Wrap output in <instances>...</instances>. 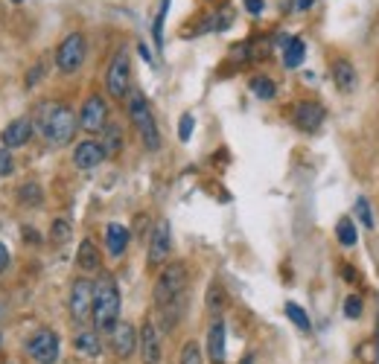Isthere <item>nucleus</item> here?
<instances>
[{
	"label": "nucleus",
	"mask_w": 379,
	"mask_h": 364,
	"mask_svg": "<svg viewBox=\"0 0 379 364\" xmlns=\"http://www.w3.org/2000/svg\"><path fill=\"white\" fill-rule=\"evenodd\" d=\"M15 198H18L21 207H41L44 204V190H41L38 181H24V184L18 187V193H15Z\"/></svg>",
	"instance_id": "20"
},
{
	"label": "nucleus",
	"mask_w": 379,
	"mask_h": 364,
	"mask_svg": "<svg viewBox=\"0 0 379 364\" xmlns=\"http://www.w3.org/2000/svg\"><path fill=\"white\" fill-rule=\"evenodd\" d=\"M36 126L29 117H18L12 119V123L4 129V134H0V140H4V149H18V146H26L29 137H33Z\"/></svg>",
	"instance_id": "14"
},
{
	"label": "nucleus",
	"mask_w": 379,
	"mask_h": 364,
	"mask_svg": "<svg viewBox=\"0 0 379 364\" xmlns=\"http://www.w3.org/2000/svg\"><path fill=\"white\" fill-rule=\"evenodd\" d=\"M286 315H289V321H292L301 332H309V315L298 306V303H286Z\"/></svg>",
	"instance_id": "27"
},
{
	"label": "nucleus",
	"mask_w": 379,
	"mask_h": 364,
	"mask_svg": "<svg viewBox=\"0 0 379 364\" xmlns=\"http://www.w3.org/2000/svg\"><path fill=\"white\" fill-rule=\"evenodd\" d=\"M216 18H219V21L213 23V29H216V33H222L225 26H231V9H222V12H219Z\"/></svg>",
	"instance_id": "36"
},
{
	"label": "nucleus",
	"mask_w": 379,
	"mask_h": 364,
	"mask_svg": "<svg viewBox=\"0 0 379 364\" xmlns=\"http://www.w3.org/2000/svg\"><path fill=\"white\" fill-rule=\"evenodd\" d=\"M103 149H105V158H117L123 151V132L120 126H105L103 129Z\"/></svg>",
	"instance_id": "22"
},
{
	"label": "nucleus",
	"mask_w": 379,
	"mask_h": 364,
	"mask_svg": "<svg viewBox=\"0 0 379 364\" xmlns=\"http://www.w3.org/2000/svg\"><path fill=\"white\" fill-rule=\"evenodd\" d=\"M15 172V155L12 149H0V178H9Z\"/></svg>",
	"instance_id": "29"
},
{
	"label": "nucleus",
	"mask_w": 379,
	"mask_h": 364,
	"mask_svg": "<svg viewBox=\"0 0 379 364\" xmlns=\"http://www.w3.org/2000/svg\"><path fill=\"white\" fill-rule=\"evenodd\" d=\"M68 239H71V222L68 219H56L50 225V242H53V245H65Z\"/></svg>",
	"instance_id": "25"
},
{
	"label": "nucleus",
	"mask_w": 379,
	"mask_h": 364,
	"mask_svg": "<svg viewBox=\"0 0 379 364\" xmlns=\"http://www.w3.org/2000/svg\"><path fill=\"white\" fill-rule=\"evenodd\" d=\"M79 126L88 134H97L108 126V102L100 94H90L79 108Z\"/></svg>",
	"instance_id": "8"
},
{
	"label": "nucleus",
	"mask_w": 379,
	"mask_h": 364,
	"mask_svg": "<svg viewBox=\"0 0 379 364\" xmlns=\"http://www.w3.org/2000/svg\"><path fill=\"white\" fill-rule=\"evenodd\" d=\"M12 4H24V0H12Z\"/></svg>",
	"instance_id": "42"
},
{
	"label": "nucleus",
	"mask_w": 379,
	"mask_h": 364,
	"mask_svg": "<svg viewBox=\"0 0 379 364\" xmlns=\"http://www.w3.org/2000/svg\"><path fill=\"white\" fill-rule=\"evenodd\" d=\"M129 119H132V126L137 129L143 146L149 151H157L161 149V134H157V123H155V117H152V108H149V100L140 94L137 87L129 90Z\"/></svg>",
	"instance_id": "3"
},
{
	"label": "nucleus",
	"mask_w": 379,
	"mask_h": 364,
	"mask_svg": "<svg viewBox=\"0 0 379 364\" xmlns=\"http://www.w3.org/2000/svg\"><path fill=\"white\" fill-rule=\"evenodd\" d=\"M73 350L79 355H88V358H97L103 353V344H100V336L97 332H76L73 338Z\"/></svg>",
	"instance_id": "21"
},
{
	"label": "nucleus",
	"mask_w": 379,
	"mask_h": 364,
	"mask_svg": "<svg viewBox=\"0 0 379 364\" xmlns=\"http://www.w3.org/2000/svg\"><path fill=\"white\" fill-rule=\"evenodd\" d=\"M85 50H88V44H85V36L82 33L65 36V41H61L58 50H56V70L61 76L79 73V68L85 65Z\"/></svg>",
	"instance_id": "5"
},
{
	"label": "nucleus",
	"mask_w": 379,
	"mask_h": 364,
	"mask_svg": "<svg viewBox=\"0 0 379 364\" xmlns=\"http://www.w3.org/2000/svg\"><path fill=\"white\" fill-rule=\"evenodd\" d=\"M6 315V303H0V318H4Z\"/></svg>",
	"instance_id": "41"
},
{
	"label": "nucleus",
	"mask_w": 379,
	"mask_h": 364,
	"mask_svg": "<svg viewBox=\"0 0 379 364\" xmlns=\"http://www.w3.org/2000/svg\"><path fill=\"white\" fill-rule=\"evenodd\" d=\"M178 364H204L202 350H199L196 341H187V344H184V350H181V361H178Z\"/></svg>",
	"instance_id": "28"
},
{
	"label": "nucleus",
	"mask_w": 379,
	"mask_h": 364,
	"mask_svg": "<svg viewBox=\"0 0 379 364\" xmlns=\"http://www.w3.org/2000/svg\"><path fill=\"white\" fill-rule=\"evenodd\" d=\"M242 4H245V9H248L251 15H260V12L266 9V4H263V0H242Z\"/></svg>",
	"instance_id": "37"
},
{
	"label": "nucleus",
	"mask_w": 379,
	"mask_h": 364,
	"mask_svg": "<svg viewBox=\"0 0 379 364\" xmlns=\"http://www.w3.org/2000/svg\"><path fill=\"white\" fill-rule=\"evenodd\" d=\"M344 315L347 318H359L362 315V297H356V294H351L344 300Z\"/></svg>",
	"instance_id": "32"
},
{
	"label": "nucleus",
	"mask_w": 379,
	"mask_h": 364,
	"mask_svg": "<svg viewBox=\"0 0 379 364\" xmlns=\"http://www.w3.org/2000/svg\"><path fill=\"white\" fill-rule=\"evenodd\" d=\"M172 254V230H170V222L161 219L152 230V239H149V254H146V262L149 268H157L164 265Z\"/></svg>",
	"instance_id": "10"
},
{
	"label": "nucleus",
	"mask_w": 379,
	"mask_h": 364,
	"mask_svg": "<svg viewBox=\"0 0 379 364\" xmlns=\"http://www.w3.org/2000/svg\"><path fill=\"white\" fill-rule=\"evenodd\" d=\"M21 233H24V242H26V245H38V242H41V233H38L33 225H24Z\"/></svg>",
	"instance_id": "34"
},
{
	"label": "nucleus",
	"mask_w": 379,
	"mask_h": 364,
	"mask_svg": "<svg viewBox=\"0 0 379 364\" xmlns=\"http://www.w3.org/2000/svg\"><path fill=\"white\" fill-rule=\"evenodd\" d=\"M137 350V332L129 321H117V326L111 329V353L117 358H132Z\"/></svg>",
	"instance_id": "12"
},
{
	"label": "nucleus",
	"mask_w": 379,
	"mask_h": 364,
	"mask_svg": "<svg viewBox=\"0 0 379 364\" xmlns=\"http://www.w3.org/2000/svg\"><path fill=\"white\" fill-rule=\"evenodd\" d=\"M207 303H210V309H213V312H216V309H222V303H225V297H222V289H219V286H213V289H210V300H207Z\"/></svg>",
	"instance_id": "35"
},
{
	"label": "nucleus",
	"mask_w": 379,
	"mask_h": 364,
	"mask_svg": "<svg viewBox=\"0 0 379 364\" xmlns=\"http://www.w3.org/2000/svg\"><path fill=\"white\" fill-rule=\"evenodd\" d=\"M248 87H251V94H254L257 100H274V94H277V85L269 76H251Z\"/></svg>",
	"instance_id": "23"
},
{
	"label": "nucleus",
	"mask_w": 379,
	"mask_h": 364,
	"mask_svg": "<svg viewBox=\"0 0 379 364\" xmlns=\"http://www.w3.org/2000/svg\"><path fill=\"white\" fill-rule=\"evenodd\" d=\"M356 213H359V219H362L365 228H373V213H370V204H368L365 198L356 201Z\"/></svg>",
	"instance_id": "33"
},
{
	"label": "nucleus",
	"mask_w": 379,
	"mask_h": 364,
	"mask_svg": "<svg viewBox=\"0 0 379 364\" xmlns=\"http://www.w3.org/2000/svg\"><path fill=\"white\" fill-rule=\"evenodd\" d=\"M333 79H336V87L338 90H347V94H351V90L356 87V82H359L356 68L347 62V58H338V62L333 65Z\"/></svg>",
	"instance_id": "19"
},
{
	"label": "nucleus",
	"mask_w": 379,
	"mask_h": 364,
	"mask_svg": "<svg viewBox=\"0 0 379 364\" xmlns=\"http://www.w3.org/2000/svg\"><path fill=\"white\" fill-rule=\"evenodd\" d=\"M105 248L111 257H123L125 248H129V228H123L117 222H111L105 228Z\"/></svg>",
	"instance_id": "18"
},
{
	"label": "nucleus",
	"mask_w": 379,
	"mask_h": 364,
	"mask_svg": "<svg viewBox=\"0 0 379 364\" xmlns=\"http://www.w3.org/2000/svg\"><path fill=\"white\" fill-rule=\"evenodd\" d=\"M93 312V283L88 277H76L71 286V318L76 323H88Z\"/></svg>",
	"instance_id": "9"
},
{
	"label": "nucleus",
	"mask_w": 379,
	"mask_h": 364,
	"mask_svg": "<svg viewBox=\"0 0 379 364\" xmlns=\"http://www.w3.org/2000/svg\"><path fill=\"white\" fill-rule=\"evenodd\" d=\"M0 341H4V338H0Z\"/></svg>",
	"instance_id": "43"
},
{
	"label": "nucleus",
	"mask_w": 379,
	"mask_h": 364,
	"mask_svg": "<svg viewBox=\"0 0 379 364\" xmlns=\"http://www.w3.org/2000/svg\"><path fill=\"white\" fill-rule=\"evenodd\" d=\"M312 4H315V0H295V6H298L301 12H303V9H309Z\"/></svg>",
	"instance_id": "39"
},
{
	"label": "nucleus",
	"mask_w": 379,
	"mask_h": 364,
	"mask_svg": "<svg viewBox=\"0 0 379 364\" xmlns=\"http://www.w3.org/2000/svg\"><path fill=\"white\" fill-rule=\"evenodd\" d=\"M6 268H9V251H6L4 242H0V274H4Z\"/></svg>",
	"instance_id": "38"
},
{
	"label": "nucleus",
	"mask_w": 379,
	"mask_h": 364,
	"mask_svg": "<svg viewBox=\"0 0 379 364\" xmlns=\"http://www.w3.org/2000/svg\"><path fill=\"white\" fill-rule=\"evenodd\" d=\"M26 355L36 364H56V358H58V332H53L50 326L36 329L33 336L26 338Z\"/></svg>",
	"instance_id": "7"
},
{
	"label": "nucleus",
	"mask_w": 379,
	"mask_h": 364,
	"mask_svg": "<svg viewBox=\"0 0 379 364\" xmlns=\"http://www.w3.org/2000/svg\"><path fill=\"white\" fill-rule=\"evenodd\" d=\"M90 321L97 332H111L120 321V289L111 274H103L100 283L93 286V312Z\"/></svg>",
	"instance_id": "2"
},
{
	"label": "nucleus",
	"mask_w": 379,
	"mask_h": 364,
	"mask_svg": "<svg viewBox=\"0 0 379 364\" xmlns=\"http://www.w3.org/2000/svg\"><path fill=\"white\" fill-rule=\"evenodd\" d=\"M44 70H47V65H44V62L33 65V68L26 70V76H24V85H26V87H36V85L44 79Z\"/></svg>",
	"instance_id": "30"
},
{
	"label": "nucleus",
	"mask_w": 379,
	"mask_h": 364,
	"mask_svg": "<svg viewBox=\"0 0 379 364\" xmlns=\"http://www.w3.org/2000/svg\"><path fill=\"white\" fill-rule=\"evenodd\" d=\"M184 289H187V265L184 262H170L161 274H157V283H155V306L164 309L170 303L181 300L184 297Z\"/></svg>",
	"instance_id": "4"
},
{
	"label": "nucleus",
	"mask_w": 379,
	"mask_h": 364,
	"mask_svg": "<svg viewBox=\"0 0 379 364\" xmlns=\"http://www.w3.org/2000/svg\"><path fill=\"white\" fill-rule=\"evenodd\" d=\"M105 161V149L97 140H82L73 146V166L76 169H97Z\"/></svg>",
	"instance_id": "13"
},
{
	"label": "nucleus",
	"mask_w": 379,
	"mask_h": 364,
	"mask_svg": "<svg viewBox=\"0 0 379 364\" xmlns=\"http://www.w3.org/2000/svg\"><path fill=\"white\" fill-rule=\"evenodd\" d=\"M336 236H338L341 245H356V228H353V222L351 219H341L336 225Z\"/></svg>",
	"instance_id": "26"
},
{
	"label": "nucleus",
	"mask_w": 379,
	"mask_h": 364,
	"mask_svg": "<svg viewBox=\"0 0 379 364\" xmlns=\"http://www.w3.org/2000/svg\"><path fill=\"white\" fill-rule=\"evenodd\" d=\"M76 265H79V271H85V274H90V271H100V265H103V257H100L97 245H93L90 239H82V242H79V251H76Z\"/></svg>",
	"instance_id": "17"
},
{
	"label": "nucleus",
	"mask_w": 379,
	"mask_h": 364,
	"mask_svg": "<svg viewBox=\"0 0 379 364\" xmlns=\"http://www.w3.org/2000/svg\"><path fill=\"white\" fill-rule=\"evenodd\" d=\"M105 90L111 94V100H125L132 90V65H129V53L125 50H117L111 65H108V73H105Z\"/></svg>",
	"instance_id": "6"
},
{
	"label": "nucleus",
	"mask_w": 379,
	"mask_h": 364,
	"mask_svg": "<svg viewBox=\"0 0 379 364\" xmlns=\"http://www.w3.org/2000/svg\"><path fill=\"white\" fill-rule=\"evenodd\" d=\"M303 55H306V44H303L301 38H289L286 50H283V65L295 70V68L303 62Z\"/></svg>",
	"instance_id": "24"
},
{
	"label": "nucleus",
	"mask_w": 379,
	"mask_h": 364,
	"mask_svg": "<svg viewBox=\"0 0 379 364\" xmlns=\"http://www.w3.org/2000/svg\"><path fill=\"white\" fill-rule=\"evenodd\" d=\"M324 117H327L324 105H321V102H312V100H303V102H298V105L292 108V123H295L301 132H306V134L318 132L321 123H324Z\"/></svg>",
	"instance_id": "11"
},
{
	"label": "nucleus",
	"mask_w": 379,
	"mask_h": 364,
	"mask_svg": "<svg viewBox=\"0 0 379 364\" xmlns=\"http://www.w3.org/2000/svg\"><path fill=\"white\" fill-rule=\"evenodd\" d=\"M79 117L65 102H47L38 108V129L50 146H68L76 134Z\"/></svg>",
	"instance_id": "1"
},
{
	"label": "nucleus",
	"mask_w": 379,
	"mask_h": 364,
	"mask_svg": "<svg viewBox=\"0 0 379 364\" xmlns=\"http://www.w3.org/2000/svg\"><path fill=\"white\" fill-rule=\"evenodd\" d=\"M137 347H140L143 364H161V341H157V329L152 321L143 323L140 336H137Z\"/></svg>",
	"instance_id": "15"
},
{
	"label": "nucleus",
	"mask_w": 379,
	"mask_h": 364,
	"mask_svg": "<svg viewBox=\"0 0 379 364\" xmlns=\"http://www.w3.org/2000/svg\"><path fill=\"white\" fill-rule=\"evenodd\" d=\"M207 353L213 364H225V323L222 321H213L207 332Z\"/></svg>",
	"instance_id": "16"
},
{
	"label": "nucleus",
	"mask_w": 379,
	"mask_h": 364,
	"mask_svg": "<svg viewBox=\"0 0 379 364\" xmlns=\"http://www.w3.org/2000/svg\"><path fill=\"white\" fill-rule=\"evenodd\" d=\"M193 126H196L193 114H184V117H181V123H178V140H181V143H187L190 137H193Z\"/></svg>",
	"instance_id": "31"
},
{
	"label": "nucleus",
	"mask_w": 379,
	"mask_h": 364,
	"mask_svg": "<svg viewBox=\"0 0 379 364\" xmlns=\"http://www.w3.org/2000/svg\"><path fill=\"white\" fill-rule=\"evenodd\" d=\"M137 50H140V55H143V58H146V62H149V65H152V53H149V47H143V44H140V47H137Z\"/></svg>",
	"instance_id": "40"
}]
</instances>
